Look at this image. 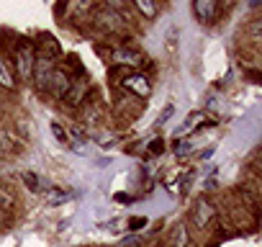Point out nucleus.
Instances as JSON below:
<instances>
[{
  "label": "nucleus",
  "instance_id": "1",
  "mask_svg": "<svg viewBox=\"0 0 262 247\" xmlns=\"http://www.w3.org/2000/svg\"><path fill=\"white\" fill-rule=\"evenodd\" d=\"M34 62H36V49H34V44H31V42H21V44L16 47V67H18V72H21L24 80H29V77L34 75Z\"/></svg>",
  "mask_w": 262,
  "mask_h": 247
},
{
  "label": "nucleus",
  "instance_id": "2",
  "mask_svg": "<svg viewBox=\"0 0 262 247\" xmlns=\"http://www.w3.org/2000/svg\"><path fill=\"white\" fill-rule=\"evenodd\" d=\"M121 85H123L126 90H131V93L142 95V98H147V95L152 93V85H149V80H147L144 75H139V72L123 75V77H121Z\"/></svg>",
  "mask_w": 262,
  "mask_h": 247
},
{
  "label": "nucleus",
  "instance_id": "3",
  "mask_svg": "<svg viewBox=\"0 0 262 247\" xmlns=\"http://www.w3.org/2000/svg\"><path fill=\"white\" fill-rule=\"evenodd\" d=\"M52 72H54V62H52V57H49V54L36 57V62H34V80H36V85H39L41 90L47 88Z\"/></svg>",
  "mask_w": 262,
  "mask_h": 247
},
{
  "label": "nucleus",
  "instance_id": "4",
  "mask_svg": "<svg viewBox=\"0 0 262 247\" xmlns=\"http://www.w3.org/2000/svg\"><path fill=\"white\" fill-rule=\"evenodd\" d=\"M70 77H67V72L64 70H59V67H54V72H52V77H49V83H47V88L52 90V95L54 98H64L67 93H70Z\"/></svg>",
  "mask_w": 262,
  "mask_h": 247
},
{
  "label": "nucleus",
  "instance_id": "5",
  "mask_svg": "<svg viewBox=\"0 0 262 247\" xmlns=\"http://www.w3.org/2000/svg\"><path fill=\"white\" fill-rule=\"evenodd\" d=\"M216 11H219V6L211 3V0H195V3H193V13L201 21H206V24H211L216 18Z\"/></svg>",
  "mask_w": 262,
  "mask_h": 247
},
{
  "label": "nucleus",
  "instance_id": "6",
  "mask_svg": "<svg viewBox=\"0 0 262 247\" xmlns=\"http://www.w3.org/2000/svg\"><path fill=\"white\" fill-rule=\"evenodd\" d=\"M113 62L116 65H142V54L139 52H134V49H126V47H121V49H116L113 52Z\"/></svg>",
  "mask_w": 262,
  "mask_h": 247
},
{
  "label": "nucleus",
  "instance_id": "7",
  "mask_svg": "<svg viewBox=\"0 0 262 247\" xmlns=\"http://www.w3.org/2000/svg\"><path fill=\"white\" fill-rule=\"evenodd\" d=\"M211 216H213V206H211L208 201H198V203H195V209H193V219H195V224H198V227H203Z\"/></svg>",
  "mask_w": 262,
  "mask_h": 247
},
{
  "label": "nucleus",
  "instance_id": "8",
  "mask_svg": "<svg viewBox=\"0 0 262 247\" xmlns=\"http://www.w3.org/2000/svg\"><path fill=\"white\" fill-rule=\"evenodd\" d=\"M198 121H203V113H201V111L190 113V118L185 121V127H183V129H178V134H175V137H178V139H180V137H188V134L198 127Z\"/></svg>",
  "mask_w": 262,
  "mask_h": 247
},
{
  "label": "nucleus",
  "instance_id": "9",
  "mask_svg": "<svg viewBox=\"0 0 262 247\" xmlns=\"http://www.w3.org/2000/svg\"><path fill=\"white\" fill-rule=\"evenodd\" d=\"M0 85H3V88H13V77H11V72L6 67V59H0Z\"/></svg>",
  "mask_w": 262,
  "mask_h": 247
},
{
  "label": "nucleus",
  "instance_id": "10",
  "mask_svg": "<svg viewBox=\"0 0 262 247\" xmlns=\"http://www.w3.org/2000/svg\"><path fill=\"white\" fill-rule=\"evenodd\" d=\"M137 8H139L144 16H149V18H152V16H157V11H160L155 3H147V0H137Z\"/></svg>",
  "mask_w": 262,
  "mask_h": 247
},
{
  "label": "nucleus",
  "instance_id": "11",
  "mask_svg": "<svg viewBox=\"0 0 262 247\" xmlns=\"http://www.w3.org/2000/svg\"><path fill=\"white\" fill-rule=\"evenodd\" d=\"M13 193L8 191V188H0V209H8V206H13Z\"/></svg>",
  "mask_w": 262,
  "mask_h": 247
},
{
  "label": "nucleus",
  "instance_id": "12",
  "mask_svg": "<svg viewBox=\"0 0 262 247\" xmlns=\"http://www.w3.org/2000/svg\"><path fill=\"white\" fill-rule=\"evenodd\" d=\"M0 150H13V137L6 129H0Z\"/></svg>",
  "mask_w": 262,
  "mask_h": 247
},
{
  "label": "nucleus",
  "instance_id": "13",
  "mask_svg": "<svg viewBox=\"0 0 262 247\" xmlns=\"http://www.w3.org/2000/svg\"><path fill=\"white\" fill-rule=\"evenodd\" d=\"M144 224H147V219H144V216H139V219H137V216H134V219H128V229H131V232L142 229Z\"/></svg>",
  "mask_w": 262,
  "mask_h": 247
},
{
  "label": "nucleus",
  "instance_id": "14",
  "mask_svg": "<svg viewBox=\"0 0 262 247\" xmlns=\"http://www.w3.org/2000/svg\"><path fill=\"white\" fill-rule=\"evenodd\" d=\"M52 134H54V137H57L59 142H67V134H64V129L59 127V123H57V121L52 123Z\"/></svg>",
  "mask_w": 262,
  "mask_h": 247
},
{
  "label": "nucleus",
  "instance_id": "15",
  "mask_svg": "<svg viewBox=\"0 0 262 247\" xmlns=\"http://www.w3.org/2000/svg\"><path fill=\"white\" fill-rule=\"evenodd\" d=\"M24 180L29 183V188H31V191H39V178H36L34 173H26V175H24Z\"/></svg>",
  "mask_w": 262,
  "mask_h": 247
},
{
  "label": "nucleus",
  "instance_id": "16",
  "mask_svg": "<svg viewBox=\"0 0 262 247\" xmlns=\"http://www.w3.org/2000/svg\"><path fill=\"white\" fill-rule=\"evenodd\" d=\"M162 150H165V142H162V139H152V147H149V152H152V155H157V152L162 155Z\"/></svg>",
  "mask_w": 262,
  "mask_h": 247
},
{
  "label": "nucleus",
  "instance_id": "17",
  "mask_svg": "<svg viewBox=\"0 0 262 247\" xmlns=\"http://www.w3.org/2000/svg\"><path fill=\"white\" fill-rule=\"evenodd\" d=\"M190 150H193V147H190V142H180V145L175 147V152H178V155H188Z\"/></svg>",
  "mask_w": 262,
  "mask_h": 247
},
{
  "label": "nucleus",
  "instance_id": "18",
  "mask_svg": "<svg viewBox=\"0 0 262 247\" xmlns=\"http://www.w3.org/2000/svg\"><path fill=\"white\" fill-rule=\"evenodd\" d=\"M3 224H6V216H3V211H0V229H3Z\"/></svg>",
  "mask_w": 262,
  "mask_h": 247
}]
</instances>
